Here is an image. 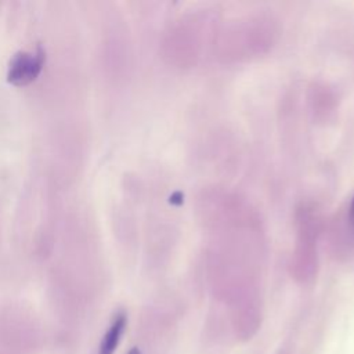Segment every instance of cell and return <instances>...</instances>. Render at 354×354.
<instances>
[{
	"label": "cell",
	"mask_w": 354,
	"mask_h": 354,
	"mask_svg": "<svg viewBox=\"0 0 354 354\" xmlns=\"http://www.w3.org/2000/svg\"><path fill=\"white\" fill-rule=\"evenodd\" d=\"M46 61L44 50L37 46L35 50H21L15 53L8 64L7 80L14 86L32 83L41 72Z\"/></svg>",
	"instance_id": "6da1fadb"
},
{
	"label": "cell",
	"mask_w": 354,
	"mask_h": 354,
	"mask_svg": "<svg viewBox=\"0 0 354 354\" xmlns=\"http://www.w3.org/2000/svg\"><path fill=\"white\" fill-rule=\"evenodd\" d=\"M127 324V317L124 313H118L115 315V318L112 319L109 328L106 329L100 348H98V354H113L119 346V342L122 339V335L124 332Z\"/></svg>",
	"instance_id": "7a4b0ae2"
},
{
	"label": "cell",
	"mask_w": 354,
	"mask_h": 354,
	"mask_svg": "<svg viewBox=\"0 0 354 354\" xmlns=\"http://www.w3.org/2000/svg\"><path fill=\"white\" fill-rule=\"evenodd\" d=\"M127 354H141V351L137 348V347H133V348H130L129 350V353Z\"/></svg>",
	"instance_id": "3957f363"
}]
</instances>
